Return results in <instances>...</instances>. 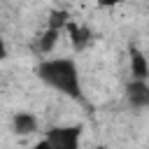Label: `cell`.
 Listing matches in <instances>:
<instances>
[{"mask_svg": "<svg viewBox=\"0 0 149 149\" xmlns=\"http://www.w3.org/2000/svg\"><path fill=\"white\" fill-rule=\"evenodd\" d=\"M81 126H54L44 137L54 149H81Z\"/></svg>", "mask_w": 149, "mask_h": 149, "instance_id": "cell-2", "label": "cell"}, {"mask_svg": "<svg viewBox=\"0 0 149 149\" xmlns=\"http://www.w3.org/2000/svg\"><path fill=\"white\" fill-rule=\"evenodd\" d=\"M30 149H54V147L49 144V140H47V137H42V140H37V142H35Z\"/></svg>", "mask_w": 149, "mask_h": 149, "instance_id": "cell-9", "label": "cell"}, {"mask_svg": "<svg viewBox=\"0 0 149 149\" xmlns=\"http://www.w3.org/2000/svg\"><path fill=\"white\" fill-rule=\"evenodd\" d=\"M37 116L33 114V112H26V109H21V112H14V116H12V130L16 133V135H21V137H26V135H33L35 130H37Z\"/></svg>", "mask_w": 149, "mask_h": 149, "instance_id": "cell-4", "label": "cell"}, {"mask_svg": "<svg viewBox=\"0 0 149 149\" xmlns=\"http://www.w3.org/2000/svg\"><path fill=\"white\" fill-rule=\"evenodd\" d=\"M95 2H98L100 7H116L121 0H95Z\"/></svg>", "mask_w": 149, "mask_h": 149, "instance_id": "cell-11", "label": "cell"}, {"mask_svg": "<svg viewBox=\"0 0 149 149\" xmlns=\"http://www.w3.org/2000/svg\"><path fill=\"white\" fill-rule=\"evenodd\" d=\"M68 23H70V14H68V12H63V9L51 12V16H49V28L61 30V28H65Z\"/></svg>", "mask_w": 149, "mask_h": 149, "instance_id": "cell-8", "label": "cell"}, {"mask_svg": "<svg viewBox=\"0 0 149 149\" xmlns=\"http://www.w3.org/2000/svg\"><path fill=\"white\" fill-rule=\"evenodd\" d=\"M7 56H9V51H7V42H5V40H2V35H0V63H2Z\"/></svg>", "mask_w": 149, "mask_h": 149, "instance_id": "cell-10", "label": "cell"}, {"mask_svg": "<svg viewBox=\"0 0 149 149\" xmlns=\"http://www.w3.org/2000/svg\"><path fill=\"white\" fill-rule=\"evenodd\" d=\"M65 28L70 30V40H72V44H74L77 49H84V47L88 44V40H91L88 28H84V26H79V23H72V21H70Z\"/></svg>", "mask_w": 149, "mask_h": 149, "instance_id": "cell-6", "label": "cell"}, {"mask_svg": "<svg viewBox=\"0 0 149 149\" xmlns=\"http://www.w3.org/2000/svg\"><path fill=\"white\" fill-rule=\"evenodd\" d=\"M126 102L133 109H144L149 107V81H137L130 79L126 86Z\"/></svg>", "mask_w": 149, "mask_h": 149, "instance_id": "cell-3", "label": "cell"}, {"mask_svg": "<svg viewBox=\"0 0 149 149\" xmlns=\"http://www.w3.org/2000/svg\"><path fill=\"white\" fill-rule=\"evenodd\" d=\"M95 149H105V147H95Z\"/></svg>", "mask_w": 149, "mask_h": 149, "instance_id": "cell-12", "label": "cell"}, {"mask_svg": "<svg viewBox=\"0 0 149 149\" xmlns=\"http://www.w3.org/2000/svg\"><path fill=\"white\" fill-rule=\"evenodd\" d=\"M58 35H61V30L47 28V30H44V35L40 37V51H42V54H51V51H54V47H56V42H58Z\"/></svg>", "mask_w": 149, "mask_h": 149, "instance_id": "cell-7", "label": "cell"}, {"mask_svg": "<svg viewBox=\"0 0 149 149\" xmlns=\"http://www.w3.org/2000/svg\"><path fill=\"white\" fill-rule=\"evenodd\" d=\"M130 77L137 81H149V61L140 49H130Z\"/></svg>", "mask_w": 149, "mask_h": 149, "instance_id": "cell-5", "label": "cell"}, {"mask_svg": "<svg viewBox=\"0 0 149 149\" xmlns=\"http://www.w3.org/2000/svg\"><path fill=\"white\" fill-rule=\"evenodd\" d=\"M35 74L54 91L68 98H81V74L72 58H44L37 63Z\"/></svg>", "mask_w": 149, "mask_h": 149, "instance_id": "cell-1", "label": "cell"}]
</instances>
